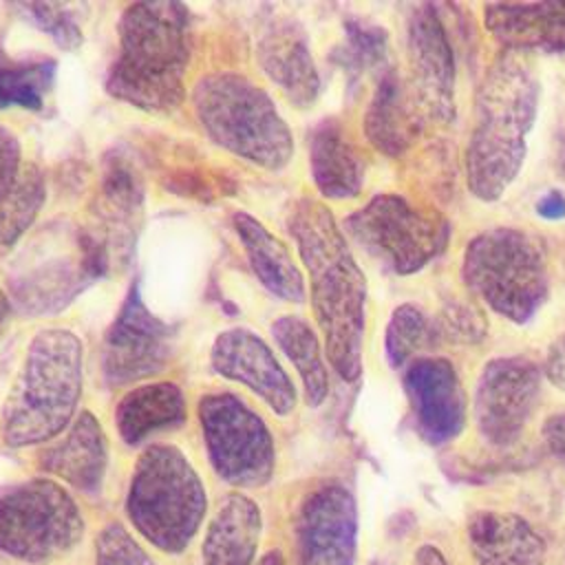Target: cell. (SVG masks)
Wrapping results in <instances>:
<instances>
[{"label": "cell", "mask_w": 565, "mask_h": 565, "mask_svg": "<svg viewBox=\"0 0 565 565\" xmlns=\"http://www.w3.org/2000/svg\"><path fill=\"white\" fill-rule=\"evenodd\" d=\"M199 419L210 461L221 479L238 488H258L274 472V441L260 419L243 399L230 393L205 395Z\"/></svg>", "instance_id": "obj_10"}, {"label": "cell", "mask_w": 565, "mask_h": 565, "mask_svg": "<svg viewBox=\"0 0 565 565\" xmlns=\"http://www.w3.org/2000/svg\"><path fill=\"white\" fill-rule=\"evenodd\" d=\"M309 163L316 188L329 199H351L364 181V159L338 121H320L309 139Z\"/></svg>", "instance_id": "obj_23"}, {"label": "cell", "mask_w": 565, "mask_h": 565, "mask_svg": "<svg viewBox=\"0 0 565 565\" xmlns=\"http://www.w3.org/2000/svg\"><path fill=\"white\" fill-rule=\"evenodd\" d=\"M31 20L46 31L57 46L62 49H75L82 44V29L75 22V13L68 4L60 2H31L22 7Z\"/></svg>", "instance_id": "obj_31"}, {"label": "cell", "mask_w": 565, "mask_h": 565, "mask_svg": "<svg viewBox=\"0 0 565 565\" xmlns=\"http://www.w3.org/2000/svg\"><path fill=\"white\" fill-rule=\"evenodd\" d=\"M174 329L150 313L139 285H132L104 340V375L110 384H128L154 375L168 362Z\"/></svg>", "instance_id": "obj_12"}, {"label": "cell", "mask_w": 565, "mask_h": 565, "mask_svg": "<svg viewBox=\"0 0 565 565\" xmlns=\"http://www.w3.org/2000/svg\"><path fill=\"white\" fill-rule=\"evenodd\" d=\"M212 366L216 373L249 386L278 415L296 406V388L282 371L269 347L247 329L221 333L212 347Z\"/></svg>", "instance_id": "obj_16"}, {"label": "cell", "mask_w": 565, "mask_h": 565, "mask_svg": "<svg viewBox=\"0 0 565 565\" xmlns=\"http://www.w3.org/2000/svg\"><path fill=\"white\" fill-rule=\"evenodd\" d=\"M483 24L510 51L565 53V2L486 4Z\"/></svg>", "instance_id": "obj_17"}, {"label": "cell", "mask_w": 565, "mask_h": 565, "mask_svg": "<svg viewBox=\"0 0 565 565\" xmlns=\"http://www.w3.org/2000/svg\"><path fill=\"white\" fill-rule=\"evenodd\" d=\"M302 263L309 271L311 302L324 335L327 358L347 382L362 371L366 280L331 212L302 199L289 214Z\"/></svg>", "instance_id": "obj_1"}, {"label": "cell", "mask_w": 565, "mask_h": 565, "mask_svg": "<svg viewBox=\"0 0 565 565\" xmlns=\"http://www.w3.org/2000/svg\"><path fill=\"white\" fill-rule=\"evenodd\" d=\"M536 110L539 82L525 60L508 51L477 90V121L466 148V181L477 199L497 201L514 183Z\"/></svg>", "instance_id": "obj_2"}, {"label": "cell", "mask_w": 565, "mask_h": 565, "mask_svg": "<svg viewBox=\"0 0 565 565\" xmlns=\"http://www.w3.org/2000/svg\"><path fill=\"white\" fill-rule=\"evenodd\" d=\"M194 108L207 135L234 154L278 170L294 154V139L269 95L236 73L203 77Z\"/></svg>", "instance_id": "obj_5"}, {"label": "cell", "mask_w": 565, "mask_h": 565, "mask_svg": "<svg viewBox=\"0 0 565 565\" xmlns=\"http://www.w3.org/2000/svg\"><path fill=\"white\" fill-rule=\"evenodd\" d=\"M185 417V399L177 384H146L126 393L117 406V426L128 444H139L154 430L177 426Z\"/></svg>", "instance_id": "obj_25"}, {"label": "cell", "mask_w": 565, "mask_h": 565, "mask_svg": "<svg viewBox=\"0 0 565 565\" xmlns=\"http://www.w3.org/2000/svg\"><path fill=\"white\" fill-rule=\"evenodd\" d=\"M543 439L547 450L565 468V413H556L543 424Z\"/></svg>", "instance_id": "obj_36"}, {"label": "cell", "mask_w": 565, "mask_h": 565, "mask_svg": "<svg viewBox=\"0 0 565 565\" xmlns=\"http://www.w3.org/2000/svg\"><path fill=\"white\" fill-rule=\"evenodd\" d=\"M543 373L547 375V380L565 393V333H561L547 349L545 355V364H543Z\"/></svg>", "instance_id": "obj_35"}, {"label": "cell", "mask_w": 565, "mask_h": 565, "mask_svg": "<svg viewBox=\"0 0 565 565\" xmlns=\"http://www.w3.org/2000/svg\"><path fill=\"white\" fill-rule=\"evenodd\" d=\"M258 60L263 71L296 106H309L318 97V71L313 66L305 35L296 24H271L260 38Z\"/></svg>", "instance_id": "obj_20"}, {"label": "cell", "mask_w": 565, "mask_h": 565, "mask_svg": "<svg viewBox=\"0 0 565 565\" xmlns=\"http://www.w3.org/2000/svg\"><path fill=\"white\" fill-rule=\"evenodd\" d=\"M347 62L351 66H369L384 57L386 51V38L375 26H362V24H349L347 35Z\"/></svg>", "instance_id": "obj_33"}, {"label": "cell", "mask_w": 565, "mask_h": 565, "mask_svg": "<svg viewBox=\"0 0 565 565\" xmlns=\"http://www.w3.org/2000/svg\"><path fill=\"white\" fill-rule=\"evenodd\" d=\"M461 274L483 305L516 324L532 320L550 294L543 249L516 227H492L472 236Z\"/></svg>", "instance_id": "obj_7"}, {"label": "cell", "mask_w": 565, "mask_h": 565, "mask_svg": "<svg viewBox=\"0 0 565 565\" xmlns=\"http://www.w3.org/2000/svg\"><path fill=\"white\" fill-rule=\"evenodd\" d=\"M404 391L424 441L441 446L461 435L468 404L461 380L446 358L424 355L406 364Z\"/></svg>", "instance_id": "obj_15"}, {"label": "cell", "mask_w": 565, "mask_h": 565, "mask_svg": "<svg viewBox=\"0 0 565 565\" xmlns=\"http://www.w3.org/2000/svg\"><path fill=\"white\" fill-rule=\"evenodd\" d=\"M349 236L399 276L424 269L448 241V223L437 210L413 205L399 194H377L347 216Z\"/></svg>", "instance_id": "obj_9"}, {"label": "cell", "mask_w": 565, "mask_h": 565, "mask_svg": "<svg viewBox=\"0 0 565 565\" xmlns=\"http://www.w3.org/2000/svg\"><path fill=\"white\" fill-rule=\"evenodd\" d=\"M7 322H9V300H7V296L0 291V338H2L4 329H7Z\"/></svg>", "instance_id": "obj_39"}, {"label": "cell", "mask_w": 565, "mask_h": 565, "mask_svg": "<svg viewBox=\"0 0 565 565\" xmlns=\"http://www.w3.org/2000/svg\"><path fill=\"white\" fill-rule=\"evenodd\" d=\"M234 227L260 282L282 300L300 302L305 298V280L285 243L245 212L234 214Z\"/></svg>", "instance_id": "obj_24"}, {"label": "cell", "mask_w": 565, "mask_h": 565, "mask_svg": "<svg viewBox=\"0 0 565 565\" xmlns=\"http://www.w3.org/2000/svg\"><path fill=\"white\" fill-rule=\"evenodd\" d=\"M364 132L369 141L384 154H399L415 132L413 108L404 97V86L395 73H386L369 102L364 115Z\"/></svg>", "instance_id": "obj_26"}, {"label": "cell", "mask_w": 565, "mask_h": 565, "mask_svg": "<svg viewBox=\"0 0 565 565\" xmlns=\"http://www.w3.org/2000/svg\"><path fill=\"white\" fill-rule=\"evenodd\" d=\"M84 534L73 497L51 479H31L0 490V552L29 561H53Z\"/></svg>", "instance_id": "obj_8"}, {"label": "cell", "mask_w": 565, "mask_h": 565, "mask_svg": "<svg viewBox=\"0 0 565 565\" xmlns=\"http://www.w3.org/2000/svg\"><path fill=\"white\" fill-rule=\"evenodd\" d=\"M271 333L280 349L287 353V358L294 362L302 386L307 402L311 406H318L329 391V375L322 360L320 342L311 327L296 318V316H282L271 324Z\"/></svg>", "instance_id": "obj_28"}, {"label": "cell", "mask_w": 565, "mask_h": 565, "mask_svg": "<svg viewBox=\"0 0 565 565\" xmlns=\"http://www.w3.org/2000/svg\"><path fill=\"white\" fill-rule=\"evenodd\" d=\"M413 565H450L444 556L441 550H437L435 545H419L415 552V561Z\"/></svg>", "instance_id": "obj_38"}, {"label": "cell", "mask_w": 565, "mask_h": 565, "mask_svg": "<svg viewBox=\"0 0 565 565\" xmlns=\"http://www.w3.org/2000/svg\"><path fill=\"white\" fill-rule=\"evenodd\" d=\"M205 488L190 461L172 446H150L130 479L126 512L161 552L185 550L205 514Z\"/></svg>", "instance_id": "obj_6"}, {"label": "cell", "mask_w": 565, "mask_h": 565, "mask_svg": "<svg viewBox=\"0 0 565 565\" xmlns=\"http://www.w3.org/2000/svg\"><path fill=\"white\" fill-rule=\"evenodd\" d=\"M258 565H287V563H285V558H282V554H280L278 550H271V552H267V554L258 561Z\"/></svg>", "instance_id": "obj_40"}, {"label": "cell", "mask_w": 565, "mask_h": 565, "mask_svg": "<svg viewBox=\"0 0 565 565\" xmlns=\"http://www.w3.org/2000/svg\"><path fill=\"white\" fill-rule=\"evenodd\" d=\"M477 565H543L545 543L519 514L481 510L468 521Z\"/></svg>", "instance_id": "obj_19"}, {"label": "cell", "mask_w": 565, "mask_h": 565, "mask_svg": "<svg viewBox=\"0 0 565 565\" xmlns=\"http://www.w3.org/2000/svg\"><path fill=\"white\" fill-rule=\"evenodd\" d=\"M106 437L99 422L84 413L68 435L42 455V468L77 490L93 492L106 472Z\"/></svg>", "instance_id": "obj_22"}, {"label": "cell", "mask_w": 565, "mask_h": 565, "mask_svg": "<svg viewBox=\"0 0 565 565\" xmlns=\"http://www.w3.org/2000/svg\"><path fill=\"white\" fill-rule=\"evenodd\" d=\"M192 51L188 9L179 2H135L119 22V53L106 88L143 110H172L183 97Z\"/></svg>", "instance_id": "obj_3"}, {"label": "cell", "mask_w": 565, "mask_h": 565, "mask_svg": "<svg viewBox=\"0 0 565 565\" xmlns=\"http://www.w3.org/2000/svg\"><path fill=\"white\" fill-rule=\"evenodd\" d=\"M82 391V342L66 329L40 331L9 391L0 435L9 446L55 437L73 417Z\"/></svg>", "instance_id": "obj_4"}, {"label": "cell", "mask_w": 565, "mask_h": 565, "mask_svg": "<svg viewBox=\"0 0 565 565\" xmlns=\"http://www.w3.org/2000/svg\"><path fill=\"white\" fill-rule=\"evenodd\" d=\"M413 99L435 124L455 119V55L444 22L433 4H422L408 20Z\"/></svg>", "instance_id": "obj_14"}, {"label": "cell", "mask_w": 565, "mask_h": 565, "mask_svg": "<svg viewBox=\"0 0 565 565\" xmlns=\"http://www.w3.org/2000/svg\"><path fill=\"white\" fill-rule=\"evenodd\" d=\"M260 527L258 505L245 494H227L207 525L203 565H252Z\"/></svg>", "instance_id": "obj_21"}, {"label": "cell", "mask_w": 565, "mask_h": 565, "mask_svg": "<svg viewBox=\"0 0 565 565\" xmlns=\"http://www.w3.org/2000/svg\"><path fill=\"white\" fill-rule=\"evenodd\" d=\"M543 371L527 358L490 360L475 386V419L483 439L497 448L512 446L541 395Z\"/></svg>", "instance_id": "obj_11"}, {"label": "cell", "mask_w": 565, "mask_h": 565, "mask_svg": "<svg viewBox=\"0 0 565 565\" xmlns=\"http://www.w3.org/2000/svg\"><path fill=\"white\" fill-rule=\"evenodd\" d=\"M95 554V565H154L148 552L119 523L104 527Z\"/></svg>", "instance_id": "obj_32"}, {"label": "cell", "mask_w": 565, "mask_h": 565, "mask_svg": "<svg viewBox=\"0 0 565 565\" xmlns=\"http://www.w3.org/2000/svg\"><path fill=\"white\" fill-rule=\"evenodd\" d=\"M44 203V181L24 163L13 132L0 126V243L13 245Z\"/></svg>", "instance_id": "obj_18"}, {"label": "cell", "mask_w": 565, "mask_h": 565, "mask_svg": "<svg viewBox=\"0 0 565 565\" xmlns=\"http://www.w3.org/2000/svg\"><path fill=\"white\" fill-rule=\"evenodd\" d=\"M141 199L143 190L135 170L124 161H113L106 168L102 183V218L106 230L102 236H95L108 254L110 247H115V252L130 249L137 216L141 212Z\"/></svg>", "instance_id": "obj_27"}, {"label": "cell", "mask_w": 565, "mask_h": 565, "mask_svg": "<svg viewBox=\"0 0 565 565\" xmlns=\"http://www.w3.org/2000/svg\"><path fill=\"white\" fill-rule=\"evenodd\" d=\"M358 505L340 483L316 488L296 519V565H353Z\"/></svg>", "instance_id": "obj_13"}, {"label": "cell", "mask_w": 565, "mask_h": 565, "mask_svg": "<svg viewBox=\"0 0 565 565\" xmlns=\"http://www.w3.org/2000/svg\"><path fill=\"white\" fill-rule=\"evenodd\" d=\"M435 338H439L435 322H430L419 307L399 305L391 313V320L386 327V338H384L386 360L395 369L411 364L415 360V353L426 349Z\"/></svg>", "instance_id": "obj_30"}, {"label": "cell", "mask_w": 565, "mask_h": 565, "mask_svg": "<svg viewBox=\"0 0 565 565\" xmlns=\"http://www.w3.org/2000/svg\"><path fill=\"white\" fill-rule=\"evenodd\" d=\"M439 327H441V333H446V338H452L457 342H475L486 331L483 318L477 311L466 307L448 309L444 318H439ZM439 327L435 324V329Z\"/></svg>", "instance_id": "obj_34"}, {"label": "cell", "mask_w": 565, "mask_h": 565, "mask_svg": "<svg viewBox=\"0 0 565 565\" xmlns=\"http://www.w3.org/2000/svg\"><path fill=\"white\" fill-rule=\"evenodd\" d=\"M536 214H539L541 218H547V221L565 218V194H561L558 190L545 192V194L536 201Z\"/></svg>", "instance_id": "obj_37"}, {"label": "cell", "mask_w": 565, "mask_h": 565, "mask_svg": "<svg viewBox=\"0 0 565 565\" xmlns=\"http://www.w3.org/2000/svg\"><path fill=\"white\" fill-rule=\"evenodd\" d=\"M55 79L53 60L20 62L0 53V108L40 110Z\"/></svg>", "instance_id": "obj_29"}]
</instances>
